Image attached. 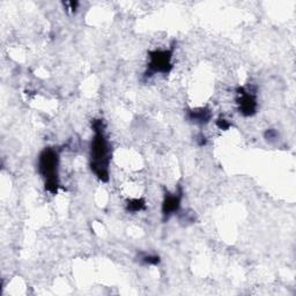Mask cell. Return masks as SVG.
Instances as JSON below:
<instances>
[{
  "instance_id": "6da1fadb",
  "label": "cell",
  "mask_w": 296,
  "mask_h": 296,
  "mask_svg": "<svg viewBox=\"0 0 296 296\" xmlns=\"http://www.w3.org/2000/svg\"><path fill=\"white\" fill-rule=\"evenodd\" d=\"M92 131H94V138L90 146V168L100 180L108 182L110 148L108 139L105 137L103 120H92Z\"/></svg>"
},
{
  "instance_id": "7a4b0ae2",
  "label": "cell",
  "mask_w": 296,
  "mask_h": 296,
  "mask_svg": "<svg viewBox=\"0 0 296 296\" xmlns=\"http://www.w3.org/2000/svg\"><path fill=\"white\" fill-rule=\"evenodd\" d=\"M59 154L54 148H45L39 157V173L45 180V190L51 194L58 192Z\"/></svg>"
},
{
  "instance_id": "3957f363",
  "label": "cell",
  "mask_w": 296,
  "mask_h": 296,
  "mask_svg": "<svg viewBox=\"0 0 296 296\" xmlns=\"http://www.w3.org/2000/svg\"><path fill=\"white\" fill-rule=\"evenodd\" d=\"M171 58L173 51L171 50H154L150 52V63L147 65L146 77H152L156 73L166 74L171 71Z\"/></svg>"
},
{
  "instance_id": "277c9868",
  "label": "cell",
  "mask_w": 296,
  "mask_h": 296,
  "mask_svg": "<svg viewBox=\"0 0 296 296\" xmlns=\"http://www.w3.org/2000/svg\"><path fill=\"white\" fill-rule=\"evenodd\" d=\"M238 110L244 117H251L257 113V99L251 90L240 87L237 89Z\"/></svg>"
},
{
  "instance_id": "5b68a950",
  "label": "cell",
  "mask_w": 296,
  "mask_h": 296,
  "mask_svg": "<svg viewBox=\"0 0 296 296\" xmlns=\"http://www.w3.org/2000/svg\"><path fill=\"white\" fill-rule=\"evenodd\" d=\"M180 201H182V191L180 190L175 193H165L163 202H162V215H163L164 221L179 211Z\"/></svg>"
},
{
  "instance_id": "8992f818",
  "label": "cell",
  "mask_w": 296,
  "mask_h": 296,
  "mask_svg": "<svg viewBox=\"0 0 296 296\" xmlns=\"http://www.w3.org/2000/svg\"><path fill=\"white\" fill-rule=\"evenodd\" d=\"M187 118L194 124H207L212 118V113L207 108H199L190 110L188 113Z\"/></svg>"
},
{
  "instance_id": "52a82bcc",
  "label": "cell",
  "mask_w": 296,
  "mask_h": 296,
  "mask_svg": "<svg viewBox=\"0 0 296 296\" xmlns=\"http://www.w3.org/2000/svg\"><path fill=\"white\" fill-rule=\"evenodd\" d=\"M146 207V202L143 199H131V200H128L126 203V211L128 213H138V212H141L142 210H145Z\"/></svg>"
},
{
  "instance_id": "ba28073f",
  "label": "cell",
  "mask_w": 296,
  "mask_h": 296,
  "mask_svg": "<svg viewBox=\"0 0 296 296\" xmlns=\"http://www.w3.org/2000/svg\"><path fill=\"white\" fill-rule=\"evenodd\" d=\"M140 259L146 265H157L160 263V257L155 254H142Z\"/></svg>"
},
{
  "instance_id": "9c48e42d",
  "label": "cell",
  "mask_w": 296,
  "mask_h": 296,
  "mask_svg": "<svg viewBox=\"0 0 296 296\" xmlns=\"http://www.w3.org/2000/svg\"><path fill=\"white\" fill-rule=\"evenodd\" d=\"M216 126L219 127L220 130H224V131H227L230 126H231V123L228 122L226 118H219L216 120Z\"/></svg>"
},
{
  "instance_id": "30bf717a",
  "label": "cell",
  "mask_w": 296,
  "mask_h": 296,
  "mask_svg": "<svg viewBox=\"0 0 296 296\" xmlns=\"http://www.w3.org/2000/svg\"><path fill=\"white\" fill-rule=\"evenodd\" d=\"M264 137H265V139H266V140H268V141L275 140V139L278 138V132L275 131V130H273V128L266 130V132L264 133Z\"/></svg>"
},
{
  "instance_id": "8fae6325",
  "label": "cell",
  "mask_w": 296,
  "mask_h": 296,
  "mask_svg": "<svg viewBox=\"0 0 296 296\" xmlns=\"http://www.w3.org/2000/svg\"><path fill=\"white\" fill-rule=\"evenodd\" d=\"M198 143H199V146H203V145H206V138H205V136H202V134H200V136L198 137Z\"/></svg>"
}]
</instances>
